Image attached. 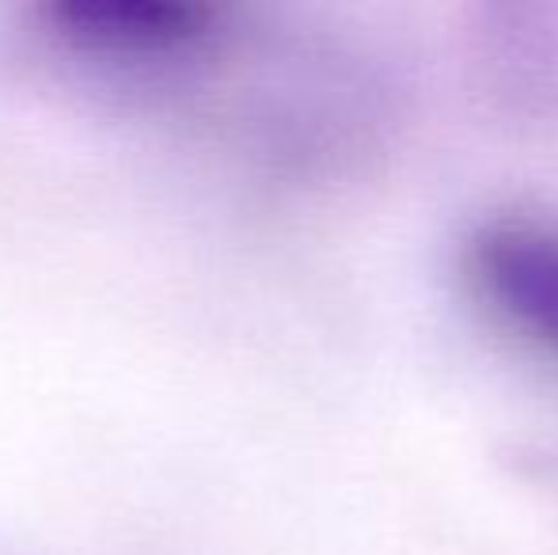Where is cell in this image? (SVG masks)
Returning <instances> with one entry per match:
<instances>
[{"instance_id":"cell-1","label":"cell","mask_w":558,"mask_h":555,"mask_svg":"<svg viewBox=\"0 0 558 555\" xmlns=\"http://www.w3.org/2000/svg\"><path fill=\"white\" fill-rule=\"evenodd\" d=\"M53 61L125 96H171L225 53L228 12L202 0H53L31 12Z\"/></svg>"},{"instance_id":"cell-2","label":"cell","mask_w":558,"mask_h":555,"mask_svg":"<svg viewBox=\"0 0 558 555\" xmlns=\"http://www.w3.org/2000/svg\"><path fill=\"white\" fill-rule=\"evenodd\" d=\"M478 304L539 354L558 358V221L529 209L490 214L463 240Z\"/></svg>"}]
</instances>
